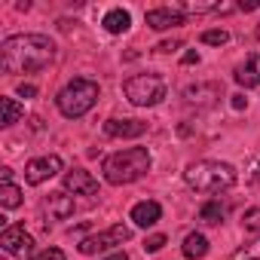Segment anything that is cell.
<instances>
[{"mask_svg": "<svg viewBox=\"0 0 260 260\" xmlns=\"http://www.w3.org/2000/svg\"><path fill=\"white\" fill-rule=\"evenodd\" d=\"M55 58V43L46 34H16L0 46V68L4 74H34Z\"/></svg>", "mask_w": 260, "mask_h": 260, "instance_id": "obj_1", "label": "cell"}, {"mask_svg": "<svg viewBox=\"0 0 260 260\" xmlns=\"http://www.w3.org/2000/svg\"><path fill=\"white\" fill-rule=\"evenodd\" d=\"M150 172V150L147 147H125L119 153H110L104 159V181L113 187L135 184Z\"/></svg>", "mask_w": 260, "mask_h": 260, "instance_id": "obj_2", "label": "cell"}, {"mask_svg": "<svg viewBox=\"0 0 260 260\" xmlns=\"http://www.w3.org/2000/svg\"><path fill=\"white\" fill-rule=\"evenodd\" d=\"M184 181L190 190L196 193H220L230 190L236 184V169L230 162H217V159H199L184 172Z\"/></svg>", "mask_w": 260, "mask_h": 260, "instance_id": "obj_3", "label": "cell"}, {"mask_svg": "<svg viewBox=\"0 0 260 260\" xmlns=\"http://www.w3.org/2000/svg\"><path fill=\"white\" fill-rule=\"evenodd\" d=\"M95 101H98V83L89 80V77H74V80L55 95V104H58L61 116H68V119L86 116V113L95 107Z\"/></svg>", "mask_w": 260, "mask_h": 260, "instance_id": "obj_4", "label": "cell"}, {"mask_svg": "<svg viewBox=\"0 0 260 260\" xmlns=\"http://www.w3.org/2000/svg\"><path fill=\"white\" fill-rule=\"evenodd\" d=\"M122 92L135 107H153L166 98V80L159 74H138V77L125 80Z\"/></svg>", "mask_w": 260, "mask_h": 260, "instance_id": "obj_5", "label": "cell"}, {"mask_svg": "<svg viewBox=\"0 0 260 260\" xmlns=\"http://www.w3.org/2000/svg\"><path fill=\"white\" fill-rule=\"evenodd\" d=\"M128 239H132V230H128L125 223H113L110 230L83 239V242H80V254L95 257V254H101V251H107V248H113V245H122V242H128Z\"/></svg>", "mask_w": 260, "mask_h": 260, "instance_id": "obj_6", "label": "cell"}, {"mask_svg": "<svg viewBox=\"0 0 260 260\" xmlns=\"http://www.w3.org/2000/svg\"><path fill=\"white\" fill-rule=\"evenodd\" d=\"M31 245H34V239L25 233L22 223H10V226H4V233H0V248L7 254H13V257L31 254Z\"/></svg>", "mask_w": 260, "mask_h": 260, "instance_id": "obj_7", "label": "cell"}, {"mask_svg": "<svg viewBox=\"0 0 260 260\" xmlns=\"http://www.w3.org/2000/svg\"><path fill=\"white\" fill-rule=\"evenodd\" d=\"M61 172V156H40V159H31L28 166H25V181L31 184V187H37V184H43V181H49V178H55Z\"/></svg>", "mask_w": 260, "mask_h": 260, "instance_id": "obj_8", "label": "cell"}, {"mask_svg": "<svg viewBox=\"0 0 260 260\" xmlns=\"http://www.w3.org/2000/svg\"><path fill=\"white\" fill-rule=\"evenodd\" d=\"M64 190L74 193V196H95L98 193V181L86 169H71L64 175Z\"/></svg>", "mask_w": 260, "mask_h": 260, "instance_id": "obj_9", "label": "cell"}, {"mask_svg": "<svg viewBox=\"0 0 260 260\" xmlns=\"http://www.w3.org/2000/svg\"><path fill=\"white\" fill-rule=\"evenodd\" d=\"M104 132L110 138H141L147 132V122H141V119H107Z\"/></svg>", "mask_w": 260, "mask_h": 260, "instance_id": "obj_10", "label": "cell"}, {"mask_svg": "<svg viewBox=\"0 0 260 260\" xmlns=\"http://www.w3.org/2000/svg\"><path fill=\"white\" fill-rule=\"evenodd\" d=\"M147 25L153 31H169V28L184 25V13L178 7H159V10H150L147 13Z\"/></svg>", "mask_w": 260, "mask_h": 260, "instance_id": "obj_11", "label": "cell"}, {"mask_svg": "<svg viewBox=\"0 0 260 260\" xmlns=\"http://www.w3.org/2000/svg\"><path fill=\"white\" fill-rule=\"evenodd\" d=\"M43 211L52 220H68L74 214V196H68V193H49V199H43Z\"/></svg>", "mask_w": 260, "mask_h": 260, "instance_id": "obj_12", "label": "cell"}, {"mask_svg": "<svg viewBox=\"0 0 260 260\" xmlns=\"http://www.w3.org/2000/svg\"><path fill=\"white\" fill-rule=\"evenodd\" d=\"M159 217H162V205L159 202H153V199H144V202H138L135 208H132V220L138 223V226H156L159 223Z\"/></svg>", "mask_w": 260, "mask_h": 260, "instance_id": "obj_13", "label": "cell"}, {"mask_svg": "<svg viewBox=\"0 0 260 260\" xmlns=\"http://www.w3.org/2000/svg\"><path fill=\"white\" fill-rule=\"evenodd\" d=\"M236 83H239L242 89H254V86H260V55H248L245 64L236 68Z\"/></svg>", "mask_w": 260, "mask_h": 260, "instance_id": "obj_14", "label": "cell"}, {"mask_svg": "<svg viewBox=\"0 0 260 260\" xmlns=\"http://www.w3.org/2000/svg\"><path fill=\"white\" fill-rule=\"evenodd\" d=\"M101 25H104V31H107V34H125L128 28H132V16H128L125 10H119V7H116V10H110V13L104 16V22H101Z\"/></svg>", "mask_w": 260, "mask_h": 260, "instance_id": "obj_15", "label": "cell"}, {"mask_svg": "<svg viewBox=\"0 0 260 260\" xmlns=\"http://www.w3.org/2000/svg\"><path fill=\"white\" fill-rule=\"evenodd\" d=\"M184 257L187 260H199V257H205L208 254V239L202 236V233H190L187 239H184Z\"/></svg>", "mask_w": 260, "mask_h": 260, "instance_id": "obj_16", "label": "cell"}, {"mask_svg": "<svg viewBox=\"0 0 260 260\" xmlns=\"http://www.w3.org/2000/svg\"><path fill=\"white\" fill-rule=\"evenodd\" d=\"M0 113H4V116H0V125H13V122H19V116L25 113V107L16 101V98H0Z\"/></svg>", "mask_w": 260, "mask_h": 260, "instance_id": "obj_17", "label": "cell"}, {"mask_svg": "<svg viewBox=\"0 0 260 260\" xmlns=\"http://www.w3.org/2000/svg\"><path fill=\"white\" fill-rule=\"evenodd\" d=\"M223 217H226V205L220 199H211L199 208V220H205V223H220Z\"/></svg>", "mask_w": 260, "mask_h": 260, "instance_id": "obj_18", "label": "cell"}, {"mask_svg": "<svg viewBox=\"0 0 260 260\" xmlns=\"http://www.w3.org/2000/svg\"><path fill=\"white\" fill-rule=\"evenodd\" d=\"M0 205L4 208H19L22 205V190L16 184H0Z\"/></svg>", "mask_w": 260, "mask_h": 260, "instance_id": "obj_19", "label": "cell"}, {"mask_svg": "<svg viewBox=\"0 0 260 260\" xmlns=\"http://www.w3.org/2000/svg\"><path fill=\"white\" fill-rule=\"evenodd\" d=\"M230 260H260V239L245 242L242 248H236V251L230 254Z\"/></svg>", "mask_w": 260, "mask_h": 260, "instance_id": "obj_20", "label": "cell"}, {"mask_svg": "<svg viewBox=\"0 0 260 260\" xmlns=\"http://www.w3.org/2000/svg\"><path fill=\"white\" fill-rule=\"evenodd\" d=\"M230 40V31H223V28H211V31H202V43H208V46H223Z\"/></svg>", "mask_w": 260, "mask_h": 260, "instance_id": "obj_21", "label": "cell"}, {"mask_svg": "<svg viewBox=\"0 0 260 260\" xmlns=\"http://www.w3.org/2000/svg\"><path fill=\"white\" fill-rule=\"evenodd\" d=\"M242 226H245L248 233H260V208H248V211L242 214Z\"/></svg>", "mask_w": 260, "mask_h": 260, "instance_id": "obj_22", "label": "cell"}, {"mask_svg": "<svg viewBox=\"0 0 260 260\" xmlns=\"http://www.w3.org/2000/svg\"><path fill=\"white\" fill-rule=\"evenodd\" d=\"M31 260H68V257H64L61 248H43V251L31 254Z\"/></svg>", "mask_w": 260, "mask_h": 260, "instance_id": "obj_23", "label": "cell"}, {"mask_svg": "<svg viewBox=\"0 0 260 260\" xmlns=\"http://www.w3.org/2000/svg\"><path fill=\"white\" fill-rule=\"evenodd\" d=\"M162 245H166V236H162V233H156V236H147V239H144V251H147V254L162 251Z\"/></svg>", "mask_w": 260, "mask_h": 260, "instance_id": "obj_24", "label": "cell"}, {"mask_svg": "<svg viewBox=\"0 0 260 260\" xmlns=\"http://www.w3.org/2000/svg\"><path fill=\"white\" fill-rule=\"evenodd\" d=\"M19 95H22V98H34V95H37V86H31V83H22V86H19Z\"/></svg>", "mask_w": 260, "mask_h": 260, "instance_id": "obj_25", "label": "cell"}, {"mask_svg": "<svg viewBox=\"0 0 260 260\" xmlns=\"http://www.w3.org/2000/svg\"><path fill=\"white\" fill-rule=\"evenodd\" d=\"M178 46H181L178 40H166V43H159L156 49H159V52H172V49H178Z\"/></svg>", "mask_w": 260, "mask_h": 260, "instance_id": "obj_26", "label": "cell"}, {"mask_svg": "<svg viewBox=\"0 0 260 260\" xmlns=\"http://www.w3.org/2000/svg\"><path fill=\"white\" fill-rule=\"evenodd\" d=\"M233 107H236V110L248 107V98H245V95H233Z\"/></svg>", "mask_w": 260, "mask_h": 260, "instance_id": "obj_27", "label": "cell"}, {"mask_svg": "<svg viewBox=\"0 0 260 260\" xmlns=\"http://www.w3.org/2000/svg\"><path fill=\"white\" fill-rule=\"evenodd\" d=\"M181 61H184V64H196V61H199V52H187Z\"/></svg>", "mask_w": 260, "mask_h": 260, "instance_id": "obj_28", "label": "cell"}, {"mask_svg": "<svg viewBox=\"0 0 260 260\" xmlns=\"http://www.w3.org/2000/svg\"><path fill=\"white\" fill-rule=\"evenodd\" d=\"M10 178H13V169H0V181L10 184Z\"/></svg>", "mask_w": 260, "mask_h": 260, "instance_id": "obj_29", "label": "cell"}, {"mask_svg": "<svg viewBox=\"0 0 260 260\" xmlns=\"http://www.w3.org/2000/svg\"><path fill=\"white\" fill-rule=\"evenodd\" d=\"M107 260H128V254H122V251H116V254H110Z\"/></svg>", "mask_w": 260, "mask_h": 260, "instance_id": "obj_30", "label": "cell"}, {"mask_svg": "<svg viewBox=\"0 0 260 260\" xmlns=\"http://www.w3.org/2000/svg\"><path fill=\"white\" fill-rule=\"evenodd\" d=\"M254 181H260V169H257V175H254Z\"/></svg>", "mask_w": 260, "mask_h": 260, "instance_id": "obj_31", "label": "cell"}, {"mask_svg": "<svg viewBox=\"0 0 260 260\" xmlns=\"http://www.w3.org/2000/svg\"><path fill=\"white\" fill-rule=\"evenodd\" d=\"M257 40H260V25H257Z\"/></svg>", "mask_w": 260, "mask_h": 260, "instance_id": "obj_32", "label": "cell"}]
</instances>
